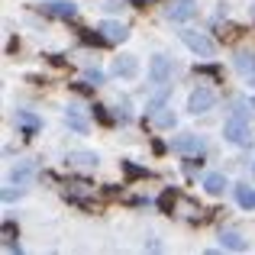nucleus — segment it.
<instances>
[{"instance_id": "7ed1b4c3", "label": "nucleus", "mask_w": 255, "mask_h": 255, "mask_svg": "<svg viewBox=\"0 0 255 255\" xmlns=\"http://www.w3.org/2000/svg\"><path fill=\"white\" fill-rule=\"evenodd\" d=\"M223 136L230 139V142H236V145H249V142H252V136H249V126H243L239 120H230V123L223 126Z\"/></svg>"}, {"instance_id": "39448f33", "label": "nucleus", "mask_w": 255, "mask_h": 255, "mask_svg": "<svg viewBox=\"0 0 255 255\" xmlns=\"http://www.w3.org/2000/svg\"><path fill=\"white\" fill-rule=\"evenodd\" d=\"M97 32H104L107 42H123V39L129 36V29H126L123 23H110V19H104V23L97 26Z\"/></svg>"}, {"instance_id": "4468645a", "label": "nucleus", "mask_w": 255, "mask_h": 255, "mask_svg": "<svg viewBox=\"0 0 255 255\" xmlns=\"http://www.w3.org/2000/svg\"><path fill=\"white\" fill-rule=\"evenodd\" d=\"M165 71H168V65H165V58H162V55H158V58H155V62H152V75H155V78H158V81H162V78H165Z\"/></svg>"}, {"instance_id": "f257e3e1", "label": "nucleus", "mask_w": 255, "mask_h": 255, "mask_svg": "<svg viewBox=\"0 0 255 255\" xmlns=\"http://www.w3.org/2000/svg\"><path fill=\"white\" fill-rule=\"evenodd\" d=\"M194 13H197L194 0H168V6H165V16L174 19V23H181V19H191Z\"/></svg>"}, {"instance_id": "ddd939ff", "label": "nucleus", "mask_w": 255, "mask_h": 255, "mask_svg": "<svg viewBox=\"0 0 255 255\" xmlns=\"http://www.w3.org/2000/svg\"><path fill=\"white\" fill-rule=\"evenodd\" d=\"M16 123L23 126L26 132H36V129H39V120L32 117V113H16Z\"/></svg>"}, {"instance_id": "0eeeda50", "label": "nucleus", "mask_w": 255, "mask_h": 255, "mask_svg": "<svg viewBox=\"0 0 255 255\" xmlns=\"http://www.w3.org/2000/svg\"><path fill=\"white\" fill-rule=\"evenodd\" d=\"M100 158L94 152H71L68 155V165H78V168H97Z\"/></svg>"}, {"instance_id": "2eb2a0df", "label": "nucleus", "mask_w": 255, "mask_h": 255, "mask_svg": "<svg viewBox=\"0 0 255 255\" xmlns=\"http://www.w3.org/2000/svg\"><path fill=\"white\" fill-rule=\"evenodd\" d=\"M68 123H71V126H75V129H78V132H87V123H84V120H81V117H78V113H75V110H68Z\"/></svg>"}, {"instance_id": "1a4fd4ad", "label": "nucleus", "mask_w": 255, "mask_h": 255, "mask_svg": "<svg viewBox=\"0 0 255 255\" xmlns=\"http://www.w3.org/2000/svg\"><path fill=\"white\" fill-rule=\"evenodd\" d=\"M220 243H223L226 249H233V252H243V249H246V239L239 236V233H230V230L220 233Z\"/></svg>"}, {"instance_id": "f8f14e48", "label": "nucleus", "mask_w": 255, "mask_h": 255, "mask_svg": "<svg viewBox=\"0 0 255 255\" xmlns=\"http://www.w3.org/2000/svg\"><path fill=\"white\" fill-rule=\"evenodd\" d=\"M236 197H239V204H243L246 207V210H252V207H255V191H252V187H236Z\"/></svg>"}, {"instance_id": "9b49d317", "label": "nucleus", "mask_w": 255, "mask_h": 255, "mask_svg": "<svg viewBox=\"0 0 255 255\" xmlns=\"http://www.w3.org/2000/svg\"><path fill=\"white\" fill-rule=\"evenodd\" d=\"M45 10H49L52 16H58V19H71V16L78 13V6H75V3H49Z\"/></svg>"}, {"instance_id": "f3484780", "label": "nucleus", "mask_w": 255, "mask_h": 255, "mask_svg": "<svg viewBox=\"0 0 255 255\" xmlns=\"http://www.w3.org/2000/svg\"><path fill=\"white\" fill-rule=\"evenodd\" d=\"M249 104H252V107H255V97H252V100H249Z\"/></svg>"}, {"instance_id": "20e7f679", "label": "nucleus", "mask_w": 255, "mask_h": 255, "mask_svg": "<svg viewBox=\"0 0 255 255\" xmlns=\"http://www.w3.org/2000/svg\"><path fill=\"white\" fill-rule=\"evenodd\" d=\"M213 104H217V94L207 91V87H197V91L191 94V113H207Z\"/></svg>"}, {"instance_id": "f03ea898", "label": "nucleus", "mask_w": 255, "mask_h": 255, "mask_svg": "<svg viewBox=\"0 0 255 255\" xmlns=\"http://www.w3.org/2000/svg\"><path fill=\"white\" fill-rule=\"evenodd\" d=\"M181 39H184V42L191 45L197 55H204V58H210V55H213V42H210L207 36H200V32H191V29H187V32H181Z\"/></svg>"}, {"instance_id": "423d86ee", "label": "nucleus", "mask_w": 255, "mask_h": 255, "mask_svg": "<svg viewBox=\"0 0 255 255\" xmlns=\"http://www.w3.org/2000/svg\"><path fill=\"white\" fill-rule=\"evenodd\" d=\"M136 71H139V65H136V58H132V55H123V58H117V62H113V75L132 78Z\"/></svg>"}, {"instance_id": "dca6fc26", "label": "nucleus", "mask_w": 255, "mask_h": 255, "mask_svg": "<svg viewBox=\"0 0 255 255\" xmlns=\"http://www.w3.org/2000/svg\"><path fill=\"white\" fill-rule=\"evenodd\" d=\"M123 168H126V174H129V178H139V174H145V168H136V165H129V162H126Z\"/></svg>"}, {"instance_id": "6e6552de", "label": "nucleus", "mask_w": 255, "mask_h": 255, "mask_svg": "<svg viewBox=\"0 0 255 255\" xmlns=\"http://www.w3.org/2000/svg\"><path fill=\"white\" fill-rule=\"evenodd\" d=\"M171 149H178V152H200V149H204V142H200L197 136H181V139H174V142H171Z\"/></svg>"}, {"instance_id": "9d476101", "label": "nucleus", "mask_w": 255, "mask_h": 255, "mask_svg": "<svg viewBox=\"0 0 255 255\" xmlns=\"http://www.w3.org/2000/svg\"><path fill=\"white\" fill-rule=\"evenodd\" d=\"M204 187H207V194H213V197H217V194L226 191V178H223V174H207V178H204Z\"/></svg>"}]
</instances>
